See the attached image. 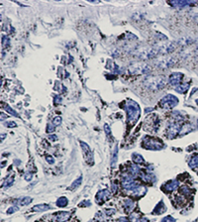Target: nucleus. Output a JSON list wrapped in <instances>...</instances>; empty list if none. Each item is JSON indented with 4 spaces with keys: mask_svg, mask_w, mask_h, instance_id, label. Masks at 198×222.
<instances>
[{
    "mask_svg": "<svg viewBox=\"0 0 198 222\" xmlns=\"http://www.w3.org/2000/svg\"><path fill=\"white\" fill-rule=\"evenodd\" d=\"M31 201H32V198H30V197H22L20 199L15 200L14 201V203H16L17 205H20V206H24V205L29 204Z\"/></svg>",
    "mask_w": 198,
    "mask_h": 222,
    "instance_id": "7",
    "label": "nucleus"
},
{
    "mask_svg": "<svg viewBox=\"0 0 198 222\" xmlns=\"http://www.w3.org/2000/svg\"><path fill=\"white\" fill-rule=\"evenodd\" d=\"M133 207H134L133 200H131V199H127V200L125 201V208H126V210L129 212L133 209Z\"/></svg>",
    "mask_w": 198,
    "mask_h": 222,
    "instance_id": "11",
    "label": "nucleus"
},
{
    "mask_svg": "<svg viewBox=\"0 0 198 222\" xmlns=\"http://www.w3.org/2000/svg\"><path fill=\"white\" fill-rule=\"evenodd\" d=\"M145 83H146L147 87L150 88V89L158 90V89H163V88L166 87L167 82L164 76H153V77H148V79L145 80Z\"/></svg>",
    "mask_w": 198,
    "mask_h": 222,
    "instance_id": "1",
    "label": "nucleus"
},
{
    "mask_svg": "<svg viewBox=\"0 0 198 222\" xmlns=\"http://www.w3.org/2000/svg\"><path fill=\"white\" fill-rule=\"evenodd\" d=\"M50 208L49 205H46V204H41V205H37L36 207L33 208V210L34 211H44V210H48Z\"/></svg>",
    "mask_w": 198,
    "mask_h": 222,
    "instance_id": "12",
    "label": "nucleus"
},
{
    "mask_svg": "<svg viewBox=\"0 0 198 222\" xmlns=\"http://www.w3.org/2000/svg\"><path fill=\"white\" fill-rule=\"evenodd\" d=\"M2 106H3V107H4V109H5V110H7L8 112L10 113V114H12V115H14V116H18L17 113H16L15 111H14L13 109H11V108H10L9 106H8L7 104H4V105H2Z\"/></svg>",
    "mask_w": 198,
    "mask_h": 222,
    "instance_id": "14",
    "label": "nucleus"
},
{
    "mask_svg": "<svg viewBox=\"0 0 198 222\" xmlns=\"http://www.w3.org/2000/svg\"><path fill=\"white\" fill-rule=\"evenodd\" d=\"M108 195H109V192H108L107 190L100 191V192L97 193V201L101 203L103 200H105V199L108 197Z\"/></svg>",
    "mask_w": 198,
    "mask_h": 222,
    "instance_id": "9",
    "label": "nucleus"
},
{
    "mask_svg": "<svg viewBox=\"0 0 198 222\" xmlns=\"http://www.w3.org/2000/svg\"><path fill=\"white\" fill-rule=\"evenodd\" d=\"M57 204H58V206H60V207H65L66 205L68 204V199L66 197H60L57 201Z\"/></svg>",
    "mask_w": 198,
    "mask_h": 222,
    "instance_id": "13",
    "label": "nucleus"
},
{
    "mask_svg": "<svg viewBox=\"0 0 198 222\" xmlns=\"http://www.w3.org/2000/svg\"><path fill=\"white\" fill-rule=\"evenodd\" d=\"M177 98L171 94H168V95L164 96L163 99L160 101V106L163 108H166V109H169V108L174 107L175 105L177 104Z\"/></svg>",
    "mask_w": 198,
    "mask_h": 222,
    "instance_id": "3",
    "label": "nucleus"
},
{
    "mask_svg": "<svg viewBox=\"0 0 198 222\" xmlns=\"http://www.w3.org/2000/svg\"><path fill=\"white\" fill-rule=\"evenodd\" d=\"M181 77H182V74H178V73H174L172 74L171 76H169V83L171 85H178L181 81Z\"/></svg>",
    "mask_w": 198,
    "mask_h": 222,
    "instance_id": "6",
    "label": "nucleus"
},
{
    "mask_svg": "<svg viewBox=\"0 0 198 222\" xmlns=\"http://www.w3.org/2000/svg\"><path fill=\"white\" fill-rule=\"evenodd\" d=\"M177 187H178V182H167L166 185H164L163 188H164V190H166V191H171V190H175Z\"/></svg>",
    "mask_w": 198,
    "mask_h": 222,
    "instance_id": "8",
    "label": "nucleus"
},
{
    "mask_svg": "<svg viewBox=\"0 0 198 222\" xmlns=\"http://www.w3.org/2000/svg\"><path fill=\"white\" fill-rule=\"evenodd\" d=\"M6 126H16V124L14 122H8L6 123Z\"/></svg>",
    "mask_w": 198,
    "mask_h": 222,
    "instance_id": "17",
    "label": "nucleus"
},
{
    "mask_svg": "<svg viewBox=\"0 0 198 222\" xmlns=\"http://www.w3.org/2000/svg\"><path fill=\"white\" fill-rule=\"evenodd\" d=\"M145 140H147V143L143 142L145 148L150 149V150H160L163 148V145H161V143L160 141H157V140H155V139L150 138V137H145Z\"/></svg>",
    "mask_w": 198,
    "mask_h": 222,
    "instance_id": "4",
    "label": "nucleus"
},
{
    "mask_svg": "<svg viewBox=\"0 0 198 222\" xmlns=\"http://www.w3.org/2000/svg\"><path fill=\"white\" fill-rule=\"evenodd\" d=\"M152 71V68L145 63V65H136L131 68V71L133 74H148Z\"/></svg>",
    "mask_w": 198,
    "mask_h": 222,
    "instance_id": "5",
    "label": "nucleus"
},
{
    "mask_svg": "<svg viewBox=\"0 0 198 222\" xmlns=\"http://www.w3.org/2000/svg\"><path fill=\"white\" fill-rule=\"evenodd\" d=\"M68 217H69V213H68V212L58 213V215H57V220H58V222H63V221H66Z\"/></svg>",
    "mask_w": 198,
    "mask_h": 222,
    "instance_id": "10",
    "label": "nucleus"
},
{
    "mask_svg": "<svg viewBox=\"0 0 198 222\" xmlns=\"http://www.w3.org/2000/svg\"><path fill=\"white\" fill-rule=\"evenodd\" d=\"M60 122H62V119H60V117H55L54 120H53V123H54V125H60Z\"/></svg>",
    "mask_w": 198,
    "mask_h": 222,
    "instance_id": "16",
    "label": "nucleus"
},
{
    "mask_svg": "<svg viewBox=\"0 0 198 222\" xmlns=\"http://www.w3.org/2000/svg\"><path fill=\"white\" fill-rule=\"evenodd\" d=\"M126 110L128 113V121L131 125H134L140 117V107L135 101L130 100L129 103H127Z\"/></svg>",
    "mask_w": 198,
    "mask_h": 222,
    "instance_id": "2",
    "label": "nucleus"
},
{
    "mask_svg": "<svg viewBox=\"0 0 198 222\" xmlns=\"http://www.w3.org/2000/svg\"><path fill=\"white\" fill-rule=\"evenodd\" d=\"M81 182V177H79V179H77V180H75V182H74V184L72 185L71 187V190H72V188H74V187L76 188L77 187H78V185H80V184H81V182Z\"/></svg>",
    "mask_w": 198,
    "mask_h": 222,
    "instance_id": "15",
    "label": "nucleus"
}]
</instances>
